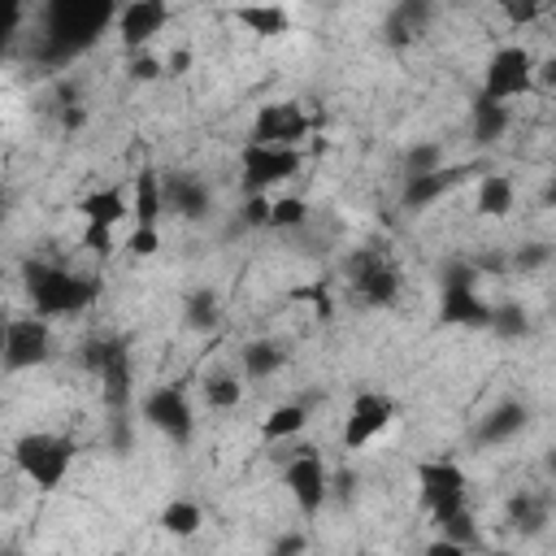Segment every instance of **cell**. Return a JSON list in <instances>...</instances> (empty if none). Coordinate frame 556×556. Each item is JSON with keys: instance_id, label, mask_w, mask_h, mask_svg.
I'll list each match as a JSON object with an SVG mask.
<instances>
[{"instance_id": "obj_1", "label": "cell", "mask_w": 556, "mask_h": 556, "mask_svg": "<svg viewBox=\"0 0 556 556\" xmlns=\"http://www.w3.org/2000/svg\"><path fill=\"white\" fill-rule=\"evenodd\" d=\"M113 17H117V0H48V52L52 56L83 52Z\"/></svg>"}, {"instance_id": "obj_2", "label": "cell", "mask_w": 556, "mask_h": 556, "mask_svg": "<svg viewBox=\"0 0 556 556\" xmlns=\"http://www.w3.org/2000/svg\"><path fill=\"white\" fill-rule=\"evenodd\" d=\"M26 291H30V304H35L39 317H74L96 300L91 278H78L70 269H56V265H43V261L26 265Z\"/></svg>"}, {"instance_id": "obj_3", "label": "cell", "mask_w": 556, "mask_h": 556, "mask_svg": "<svg viewBox=\"0 0 556 556\" xmlns=\"http://www.w3.org/2000/svg\"><path fill=\"white\" fill-rule=\"evenodd\" d=\"M17 469L39 486V491H56L70 473V460H74V443L61 439V434H48V430H35V434H22L17 447Z\"/></svg>"}, {"instance_id": "obj_4", "label": "cell", "mask_w": 556, "mask_h": 556, "mask_svg": "<svg viewBox=\"0 0 556 556\" xmlns=\"http://www.w3.org/2000/svg\"><path fill=\"white\" fill-rule=\"evenodd\" d=\"M348 287L356 291L361 304L387 308L400 295V269L382 248H361L348 256Z\"/></svg>"}, {"instance_id": "obj_5", "label": "cell", "mask_w": 556, "mask_h": 556, "mask_svg": "<svg viewBox=\"0 0 556 556\" xmlns=\"http://www.w3.org/2000/svg\"><path fill=\"white\" fill-rule=\"evenodd\" d=\"M539 87V65L521 43H504L491 52L486 74H482V96L486 100H517Z\"/></svg>"}, {"instance_id": "obj_6", "label": "cell", "mask_w": 556, "mask_h": 556, "mask_svg": "<svg viewBox=\"0 0 556 556\" xmlns=\"http://www.w3.org/2000/svg\"><path fill=\"white\" fill-rule=\"evenodd\" d=\"M417 486H421V504L434 517V526H443L452 513L465 508V473L452 460H421L417 465Z\"/></svg>"}, {"instance_id": "obj_7", "label": "cell", "mask_w": 556, "mask_h": 556, "mask_svg": "<svg viewBox=\"0 0 556 556\" xmlns=\"http://www.w3.org/2000/svg\"><path fill=\"white\" fill-rule=\"evenodd\" d=\"M300 161H304L300 148L248 139V143H243V187H248V191H269V187H278V182L295 178Z\"/></svg>"}, {"instance_id": "obj_8", "label": "cell", "mask_w": 556, "mask_h": 556, "mask_svg": "<svg viewBox=\"0 0 556 556\" xmlns=\"http://www.w3.org/2000/svg\"><path fill=\"white\" fill-rule=\"evenodd\" d=\"M439 317L452 321V326H486L491 321V304L478 295V274L469 265H452L447 269Z\"/></svg>"}, {"instance_id": "obj_9", "label": "cell", "mask_w": 556, "mask_h": 556, "mask_svg": "<svg viewBox=\"0 0 556 556\" xmlns=\"http://www.w3.org/2000/svg\"><path fill=\"white\" fill-rule=\"evenodd\" d=\"M282 482H287V491H291L295 508H300V513H308V517H313V513L326 504V495H330V473H326V465H321L317 447H295V452L287 456Z\"/></svg>"}, {"instance_id": "obj_10", "label": "cell", "mask_w": 556, "mask_h": 556, "mask_svg": "<svg viewBox=\"0 0 556 556\" xmlns=\"http://www.w3.org/2000/svg\"><path fill=\"white\" fill-rule=\"evenodd\" d=\"M395 421V400L382 395V391H361L348 408V421H343V447L348 452H361L365 443H374L387 426Z\"/></svg>"}, {"instance_id": "obj_11", "label": "cell", "mask_w": 556, "mask_h": 556, "mask_svg": "<svg viewBox=\"0 0 556 556\" xmlns=\"http://www.w3.org/2000/svg\"><path fill=\"white\" fill-rule=\"evenodd\" d=\"M52 334H48V317H13L4 326V369H30L39 361H48Z\"/></svg>"}, {"instance_id": "obj_12", "label": "cell", "mask_w": 556, "mask_h": 556, "mask_svg": "<svg viewBox=\"0 0 556 556\" xmlns=\"http://www.w3.org/2000/svg\"><path fill=\"white\" fill-rule=\"evenodd\" d=\"M143 421L152 430H161L165 439H174V443H187L191 439V426H195L182 387H152L143 395Z\"/></svg>"}, {"instance_id": "obj_13", "label": "cell", "mask_w": 556, "mask_h": 556, "mask_svg": "<svg viewBox=\"0 0 556 556\" xmlns=\"http://www.w3.org/2000/svg\"><path fill=\"white\" fill-rule=\"evenodd\" d=\"M308 113L295 104V100H282V104H261L256 117H252V139L256 143H282V148H295L304 135H308Z\"/></svg>"}, {"instance_id": "obj_14", "label": "cell", "mask_w": 556, "mask_h": 556, "mask_svg": "<svg viewBox=\"0 0 556 556\" xmlns=\"http://www.w3.org/2000/svg\"><path fill=\"white\" fill-rule=\"evenodd\" d=\"M83 361H87V369L104 382L109 400L122 404V400H126V387H130V352H126L117 339H96V343H87Z\"/></svg>"}, {"instance_id": "obj_15", "label": "cell", "mask_w": 556, "mask_h": 556, "mask_svg": "<svg viewBox=\"0 0 556 556\" xmlns=\"http://www.w3.org/2000/svg\"><path fill=\"white\" fill-rule=\"evenodd\" d=\"M165 22H169V4L165 0H130L117 13V30H122V43L126 48H143L148 39L161 35Z\"/></svg>"}, {"instance_id": "obj_16", "label": "cell", "mask_w": 556, "mask_h": 556, "mask_svg": "<svg viewBox=\"0 0 556 556\" xmlns=\"http://www.w3.org/2000/svg\"><path fill=\"white\" fill-rule=\"evenodd\" d=\"M165 204H169L178 217L195 222V217L208 213V187H204L195 174H169V178H165Z\"/></svg>"}, {"instance_id": "obj_17", "label": "cell", "mask_w": 556, "mask_h": 556, "mask_svg": "<svg viewBox=\"0 0 556 556\" xmlns=\"http://www.w3.org/2000/svg\"><path fill=\"white\" fill-rule=\"evenodd\" d=\"M235 17L252 30V35H261V39H282L287 30H291V13L278 4V0H261V4H239L235 9Z\"/></svg>"}, {"instance_id": "obj_18", "label": "cell", "mask_w": 556, "mask_h": 556, "mask_svg": "<svg viewBox=\"0 0 556 556\" xmlns=\"http://www.w3.org/2000/svg\"><path fill=\"white\" fill-rule=\"evenodd\" d=\"M430 0H400L391 13H387V39L391 43H413L426 26H430Z\"/></svg>"}, {"instance_id": "obj_19", "label": "cell", "mask_w": 556, "mask_h": 556, "mask_svg": "<svg viewBox=\"0 0 556 556\" xmlns=\"http://www.w3.org/2000/svg\"><path fill=\"white\" fill-rule=\"evenodd\" d=\"M165 208V182L156 169H139L135 174V195H130V213L139 217V226H156Z\"/></svg>"}, {"instance_id": "obj_20", "label": "cell", "mask_w": 556, "mask_h": 556, "mask_svg": "<svg viewBox=\"0 0 556 556\" xmlns=\"http://www.w3.org/2000/svg\"><path fill=\"white\" fill-rule=\"evenodd\" d=\"M460 178V169H430V174H404V204L408 208H426L430 200H439L452 182Z\"/></svg>"}, {"instance_id": "obj_21", "label": "cell", "mask_w": 556, "mask_h": 556, "mask_svg": "<svg viewBox=\"0 0 556 556\" xmlns=\"http://www.w3.org/2000/svg\"><path fill=\"white\" fill-rule=\"evenodd\" d=\"M78 213H83L87 222H100V226H117V222L130 213V200H126V191H117V187H104V191H91V195H83V200H78Z\"/></svg>"}, {"instance_id": "obj_22", "label": "cell", "mask_w": 556, "mask_h": 556, "mask_svg": "<svg viewBox=\"0 0 556 556\" xmlns=\"http://www.w3.org/2000/svg\"><path fill=\"white\" fill-rule=\"evenodd\" d=\"M521 426H526V404H513V400H508V404H500V408L486 413L478 439H482V443H504V439H513Z\"/></svg>"}, {"instance_id": "obj_23", "label": "cell", "mask_w": 556, "mask_h": 556, "mask_svg": "<svg viewBox=\"0 0 556 556\" xmlns=\"http://www.w3.org/2000/svg\"><path fill=\"white\" fill-rule=\"evenodd\" d=\"M508 130V109H504V100H478L473 104V139L478 143H495L500 135Z\"/></svg>"}, {"instance_id": "obj_24", "label": "cell", "mask_w": 556, "mask_h": 556, "mask_svg": "<svg viewBox=\"0 0 556 556\" xmlns=\"http://www.w3.org/2000/svg\"><path fill=\"white\" fill-rule=\"evenodd\" d=\"M278 369H282V352H278V343L256 339V343H248V348H243V374H248L252 382L274 378Z\"/></svg>"}, {"instance_id": "obj_25", "label": "cell", "mask_w": 556, "mask_h": 556, "mask_svg": "<svg viewBox=\"0 0 556 556\" xmlns=\"http://www.w3.org/2000/svg\"><path fill=\"white\" fill-rule=\"evenodd\" d=\"M508 208H513V182H508L504 174H486V178L478 182V213L504 217Z\"/></svg>"}, {"instance_id": "obj_26", "label": "cell", "mask_w": 556, "mask_h": 556, "mask_svg": "<svg viewBox=\"0 0 556 556\" xmlns=\"http://www.w3.org/2000/svg\"><path fill=\"white\" fill-rule=\"evenodd\" d=\"M304 408L300 404H278V408H269V417L261 421V434H265V443H278V439H291V434H300L304 430Z\"/></svg>"}, {"instance_id": "obj_27", "label": "cell", "mask_w": 556, "mask_h": 556, "mask_svg": "<svg viewBox=\"0 0 556 556\" xmlns=\"http://www.w3.org/2000/svg\"><path fill=\"white\" fill-rule=\"evenodd\" d=\"M200 521H204V513H200V504H191V500H174V504L161 508V526H165L169 534H178V539L195 534Z\"/></svg>"}, {"instance_id": "obj_28", "label": "cell", "mask_w": 556, "mask_h": 556, "mask_svg": "<svg viewBox=\"0 0 556 556\" xmlns=\"http://www.w3.org/2000/svg\"><path fill=\"white\" fill-rule=\"evenodd\" d=\"M187 326H195V330L217 326V295L208 287H200V291L187 295Z\"/></svg>"}, {"instance_id": "obj_29", "label": "cell", "mask_w": 556, "mask_h": 556, "mask_svg": "<svg viewBox=\"0 0 556 556\" xmlns=\"http://www.w3.org/2000/svg\"><path fill=\"white\" fill-rule=\"evenodd\" d=\"M486 326H491L500 339H521V334L530 330L521 304H500V308H491V321H486Z\"/></svg>"}, {"instance_id": "obj_30", "label": "cell", "mask_w": 556, "mask_h": 556, "mask_svg": "<svg viewBox=\"0 0 556 556\" xmlns=\"http://www.w3.org/2000/svg\"><path fill=\"white\" fill-rule=\"evenodd\" d=\"M204 400H208L213 408H235V404L243 400V382L230 378V374H213V378L204 382Z\"/></svg>"}, {"instance_id": "obj_31", "label": "cell", "mask_w": 556, "mask_h": 556, "mask_svg": "<svg viewBox=\"0 0 556 556\" xmlns=\"http://www.w3.org/2000/svg\"><path fill=\"white\" fill-rule=\"evenodd\" d=\"M308 217V204L300 200V195H278L274 204H269V226L274 230H287V226H300Z\"/></svg>"}, {"instance_id": "obj_32", "label": "cell", "mask_w": 556, "mask_h": 556, "mask_svg": "<svg viewBox=\"0 0 556 556\" xmlns=\"http://www.w3.org/2000/svg\"><path fill=\"white\" fill-rule=\"evenodd\" d=\"M443 539H452L456 547H473V543H478V530H473L469 508H460V513H452V517L443 521Z\"/></svg>"}, {"instance_id": "obj_33", "label": "cell", "mask_w": 556, "mask_h": 556, "mask_svg": "<svg viewBox=\"0 0 556 556\" xmlns=\"http://www.w3.org/2000/svg\"><path fill=\"white\" fill-rule=\"evenodd\" d=\"M439 161H443L439 143H417L404 156V174H430V169H439Z\"/></svg>"}, {"instance_id": "obj_34", "label": "cell", "mask_w": 556, "mask_h": 556, "mask_svg": "<svg viewBox=\"0 0 556 556\" xmlns=\"http://www.w3.org/2000/svg\"><path fill=\"white\" fill-rule=\"evenodd\" d=\"M500 9H504V17H508L513 26H530V22L543 17L547 0H500Z\"/></svg>"}, {"instance_id": "obj_35", "label": "cell", "mask_w": 556, "mask_h": 556, "mask_svg": "<svg viewBox=\"0 0 556 556\" xmlns=\"http://www.w3.org/2000/svg\"><path fill=\"white\" fill-rule=\"evenodd\" d=\"M83 243H87L96 256H109V252H113V226L87 222V230H83Z\"/></svg>"}, {"instance_id": "obj_36", "label": "cell", "mask_w": 556, "mask_h": 556, "mask_svg": "<svg viewBox=\"0 0 556 556\" xmlns=\"http://www.w3.org/2000/svg\"><path fill=\"white\" fill-rule=\"evenodd\" d=\"M126 248H130L135 256H152V252L161 248V235H156V226H135V230H130V239H126Z\"/></svg>"}, {"instance_id": "obj_37", "label": "cell", "mask_w": 556, "mask_h": 556, "mask_svg": "<svg viewBox=\"0 0 556 556\" xmlns=\"http://www.w3.org/2000/svg\"><path fill=\"white\" fill-rule=\"evenodd\" d=\"M513 521H517V526H526V530H539V521H543V508H539V500H530V495H517V500H513Z\"/></svg>"}, {"instance_id": "obj_38", "label": "cell", "mask_w": 556, "mask_h": 556, "mask_svg": "<svg viewBox=\"0 0 556 556\" xmlns=\"http://www.w3.org/2000/svg\"><path fill=\"white\" fill-rule=\"evenodd\" d=\"M269 204H274V200H269L265 191H252L248 204H243V222H248V226H269Z\"/></svg>"}, {"instance_id": "obj_39", "label": "cell", "mask_w": 556, "mask_h": 556, "mask_svg": "<svg viewBox=\"0 0 556 556\" xmlns=\"http://www.w3.org/2000/svg\"><path fill=\"white\" fill-rule=\"evenodd\" d=\"M547 256H552V252H547L543 243H530V248H521V252L513 256V265H517V269H534V265H543Z\"/></svg>"}, {"instance_id": "obj_40", "label": "cell", "mask_w": 556, "mask_h": 556, "mask_svg": "<svg viewBox=\"0 0 556 556\" xmlns=\"http://www.w3.org/2000/svg\"><path fill=\"white\" fill-rule=\"evenodd\" d=\"M130 74L148 83V78H156V74H161V61H152V56H135V65H130Z\"/></svg>"}, {"instance_id": "obj_41", "label": "cell", "mask_w": 556, "mask_h": 556, "mask_svg": "<svg viewBox=\"0 0 556 556\" xmlns=\"http://www.w3.org/2000/svg\"><path fill=\"white\" fill-rule=\"evenodd\" d=\"M187 65H191V52H187V48L169 52V61H165V70H169V74H187Z\"/></svg>"}, {"instance_id": "obj_42", "label": "cell", "mask_w": 556, "mask_h": 556, "mask_svg": "<svg viewBox=\"0 0 556 556\" xmlns=\"http://www.w3.org/2000/svg\"><path fill=\"white\" fill-rule=\"evenodd\" d=\"M539 83H547V87H556V56H552V61H547V65L539 70Z\"/></svg>"}, {"instance_id": "obj_43", "label": "cell", "mask_w": 556, "mask_h": 556, "mask_svg": "<svg viewBox=\"0 0 556 556\" xmlns=\"http://www.w3.org/2000/svg\"><path fill=\"white\" fill-rule=\"evenodd\" d=\"M543 200L556 208V174H552V182H547V191H543Z\"/></svg>"}, {"instance_id": "obj_44", "label": "cell", "mask_w": 556, "mask_h": 556, "mask_svg": "<svg viewBox=\"0 0 556 556\" xmlns=\"http://www.w3.org/2000/svg\"><path fill=\"white\" fill-rule=\"evenodd\" d=\"M552 39H556V9H552Z\"/></svg>"}, {"instance_id": "obj_45", "label": "cell", "mask_w": 556, "mask_h": 556, "mask_svg": "<svg viewBox=\"0 0 556 556\" xmlns=\"http://www.w3.org/2000/svg\"><path fill=\"white\" fill-rule=\"evenodd\" d=\"M547 4H552V9H556V0H547Z\"/></svg>"}]
</instances>
